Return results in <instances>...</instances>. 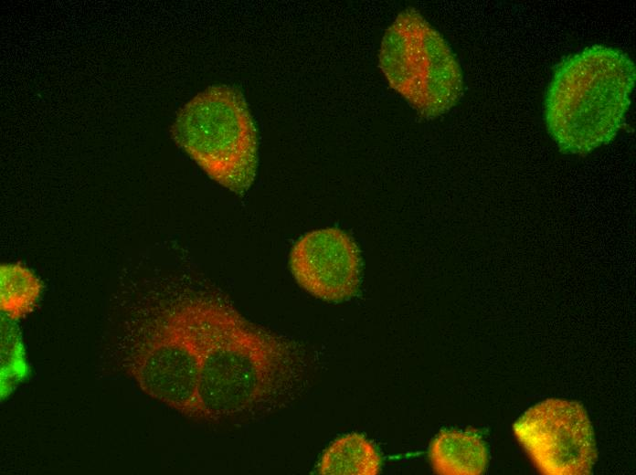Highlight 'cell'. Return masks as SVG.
I'll return each instance as SVG.
<instances>
[{"instance_id":"6da1fadb","label":"cell","mask_w":636,"mask_h":475,"mask_svg":"<svg viewBox=\"0 0 636 475\" xmlns=\"http://www.w3.org/2000/svg\"><path fill=\"white\" fill-rule=\"evenodd\" d=\"M180 306L200 352L196 417L217 419L259 406L291 377L293 352L283 337L211 296Z\"/></svg>"},{"instance_id":"7a4b0ae2","label":"cell","mask_w":636,"mask_h":475,"mask_svg":"<svg viewBox=\"0 0 636 475\" xmlns=\"http://www.w3.org/2000/svg\"><path fill=\"white\" fill-rule=\"evenodd\" d=\"M636 68L622 50L594 45L556 69L544 103L546 130L566 154H587L610 143L624 123Z\"/></svg>"},{"instance_id":"3957f363","label":"cell","mask_w":636,"mask_h":475,"mask_svg":"<svg viewBox=\"0 0 636 475\" xmlns=\"http://www.w3.org/2000/svg\"><path fill=\"white\" fill-rule=\"evenodd\" d=\"M175 142L214 181L237 194L252 185L258 167V133L238 90L214 86L194 97L172 128Z\"/></svg>"},{"instance_id":"277c9868","label":"cell","mask_w":636,"mask_h":475,"mask_svg":"<svg viewBox=\"0 0 636 475\" xmlns=\"http://www.w3.org/2000/svg\"><path fill=\"white\" fill-rule=\"evenodd\" d=\"M379 67L389 86L420 115L450 111L463 93V75L451 48L415 8L400 12L381 41Z\"/></svg>"},{"instance_id":"5b68a950","label":"cell","mask_w":636,"mask_h":475,"mask_svg":"<svg viewBox=\"0 0 636 475\" xmlns=\"http://www.w3.org/2000/svg\"><path fill=\"white\" fill-rule=\"evenodd\" d=\"M200 352L193 330L179 303L159 318L139 349L131 374L150 397L196 417Z\"/></svg>"},{"instance_id":"8992f818","label":"cell","mask_w":636,"mask_h":475,"mask_svg":"<svg viewBox=\"0 0 636 475\" xmlns=\"http://www.w3.org/2000/svg\"><path fill=\"white\" fill-rule=\"evenodd\" d=\"M514 434L537 470L546 475H588L597 460L592 425L581 404L544 400L522 415Z\"/></svg>"},{"instance_id":"52a82bcc","label":"cell","mask_w":636,"mask_h":475,"mask_svg":"<svg viewBox=\"0 0 636 475\" xmlns=\"http://www.w3.org/2000/svg\"><path fill=\"white\" fill-rule=\"evenodd\" d=\"M289 265L297 283L318 299L341 302L359 290V248L351 236L337 227L320 228L301 237L292 248Z\"/></svg>"},{"instance_id":"ba28073f","label":"cell","mask_w":636,"mask_h":475,"mask_svg":"<svg viewBox=\"0 0 636 475\" xmlns=\"http://www.w3.org/2000/svg\"><path fill=\"white\" fill-rule=\"evenodd\" d=\"M429 457L440 475H480L488 463L486 445L472 429L441 430L429 445Z\"/></svg>"},{"instance_id":"9c48e42d","label":"cell","mask_w":636,"mask_h":475,"mask_svg":"<svg viewBox=\"0 0 636 475\" xmlns=\"http://www.w3.org/2000/svg\"><path fill=\"white\" fill-rule=\"evenodd\" d=\"M381 458L363 435L351 433L335 439L323 452L318 473L323 475H376Z\"/></svg>"},{"instance_id":"30bf717a","label":"cell","mask_w":636,"mask_h":475,"mask_svg":"<svg viewBox=\"0 0 636 475\" xmlns=\"http://www.w3.org/2000/svg\"><path fill=\"white\" fill-rule=\"evenodd\" d=\"M38 278L20 264H4L0 268V307L4 315L17 321L33 311L40 296Z\"/></svg>"}]
</instances>
